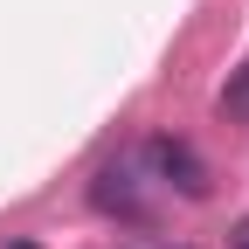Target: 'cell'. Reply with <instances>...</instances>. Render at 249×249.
I'll list each match as a JSON object with an SVG mask.
<instances>
[{
  "label": "cell",
  "mask_w": 249,
  "mask_h": 249,
  "mask_svg": "<svg viewBox=\"0 0 249 249\" xmlns=\"http://www.w3.org/2000/svg\"><path fill=\"white\" fill-rule=\"evenodd\" d=\"M229 249H249V214H242L235 229H229Z\"/></svg>",
  "instance_id": "3"
},
{
  "label": "cell",
  "mask_w": 249,
  "mask_h": 249,
  "mask_svg": "<svg viewBox=\"0 0 249 249\" xmlns=\"http://www.w3.org/2000/svg\"><path fill=\"white\" fill-rule=\"evenodd\" d=\"M222 111H229V118H249V70H242V76L222 90Z\"/></svg>",
  "instance_id": "2"
},
{
  "label": "cell",
  "mask_w": 249,
  "mask_h": 249,
  "mask_svg": "<svg viewBox=\"0 0 249 249\" xmlns=\"http://www.w3.org/2000/svg\"><path fill=\"white\" fill-rule=\"evenodd\" d=\"M14 249H35V242H14Z\"/></svg>",
  "instance_id": "4"
},
{
  "label": "cell",
  "mask_w": 249,
  "mask_h": 249,
  "mask_svg": "<svg viewBox=\"0 0 249 249\" xmlns=\"http://www.w3.org/2000/svg\"><path fill=\"white\" fill-rule=\"evenodd\" d=\"M145 160H152V173H160L166 187H180L187 201H201V194H208V166H201V152L187 145V139H152V145H145Z\"/></svg>",
  "instance_id": "1"
}]
</instances>
